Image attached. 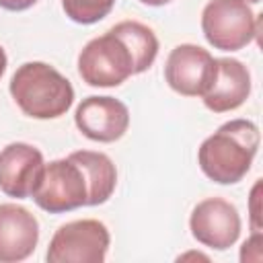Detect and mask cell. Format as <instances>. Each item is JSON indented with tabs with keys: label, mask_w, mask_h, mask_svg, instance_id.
Here are the masks:
<instances>
[{
	"label": "cell",
	"mask_w": 263,
	"mask_h": 263,
	"mask_svg": "<svg viewBox=\"0 0 263 263\" xmlns=\"http://www.w3.org/2000/svg\"><path fill=\"white\" fill-rule=\"evenodd\" d=\"M140 2L146 4V6H164V4H168L173 0H140Z\"/></svg>",
	"instance_id": "obj_20"
},
{
	"label": "cell",
	"mask_w": 263,
	"mask_h": 263,
	"mask_svg": "<svg viewBox=\"0 0 263 263\" xmlns=\"http://www.w3.org/2000/svg\"><path fill=\"white\" fill-rule=\"evenodd\" d=\"M90 183L80 166L70 154L66 158H58L45 162L41 183L31 199L49 214H64L88 205Z\"/></svg>",
	"instance_id": "obj_5"
},
{
	"label": "cell",
	"mask_w": 263,
	"mask_h": 263,
	"mask_svg": "<svg viewBox=\"0 0 263 263\" xmlns=\"http://www.w3.org/2000/svg\"><path fill=\"white\" fill-rule=\"evenodd\" d=\"M76 162H80V166L84 168L88 183H90V197H88V205H101L105 203L117 185V168L113 164V160L103 154V152H95V150H76L70 154Z\"/></svg>",
	"instance_id": "obj_13"
},
{
	"label": "cell",
	"mask_w": 263,
	"mask_h": 263,
	"mask_svg": "<svg viewBox=\"0 0 263 263\" xmlns=\"http://www.w3.org/2000/svg\"><path fill=\"white\" fill-rule=\"evenodd\" d=\"M6 64H8V60H6V51H4V47L0 45V78H2L4 72H6Z\"/></svg>",
	"instance_id": "obj_19"
},
{
	"label": "cell",
	"mask_w": 263,
	"mask_h": 263,
	"mask_svg": "<svg viewBox=\"0 0 263 263\" xmlns=\"http://www.w3.org/2000/svg\"><path fill=\"white\" fill-rule=\"evenodd\" d=\"M259 193H261V179H257V183L253 185V191H251V226H253V232H259L261 230V205H259V201H261V197H259Z\"/></svg>",
	"instance_id": "obj_17"
},
{
	"label": "cell",
	"mask_w": 263,
	"mask_h": 263,
	"mask_svg": "<svg viewBox=\"0 0 263 263\" xmlns=\"http://www.w3.org/2000/svg\"><path fill=\"white\" fill-rule=\"evenodd\" d=\"M10 95L33 119H58L74 103V86L45 62H25L10 78Z\"/></svg>",
	"instance_id": "obj_2"
},
{
	"label": "cell",
	"mask_w": 263,
	"mask_h": 263,
	"mask_svg": "<svg viewBox=\"0 0 263 263\" xmlns=\"http://www.w3.org/2000/svg\"><path fill=\"white\" fill-rule=\"evenodd\" d=\"M39 242L37 218L18 203H0V263H18Z\"/></svg>",
	"instance_id": "obj_11"
},
{
	"label": "cell",
	"mask_w": 263,
	"mask_h": 263,
	"mask_svg": "<svg viewBox=\"0 0 263 263\" xmlns=\"http://www.w3.org/2000/svg\"><path fill=\"white\" fill-rule=\"evenodd\" d=\"M111 29L115 33H119L125 39V43L129 45L134 60H136V74L146 72L158 55V39H156L154 31L148 25L138 23V21H121V23L113 25Z\"/></svg>",
	"instance_id": "obj_14"
},
{
	"label": "cell",
	"mask_w": 263,
	"mask_h": 263,
	"mask_svg": "<svg viewBox=\"0 0 263 263\" xmlns=\"http://www.w3.org/2000/svg\"><path fill=\"white\" fill-rule=\"evenodd\" d=\"M45 160L39 148L27 142H12L0 150V191L8 197H31L43 177Z\"/></svg>",
	"instance_id": "obj_9"
},
{
	"label": "cell",
	"mask_w": 263,
	"mask_h": 263,
	"mask_svg": "<svg viewBox=\"0 0 263 263\" xmlns=\"http://www.w3.org/2000/svg\"><path fill=\"white\" fill-rule=\"evenodd\" d=\"M117 0H62L66 16L78 25H92L103 21Z\"/></svg>",
	"instance_id": "obj_15"
},
{
	"label": "cell",
	"mask_w": 263,
	"mask_h": 263,
	"mask_svg": "<svg viewBox=\"0 0 263 263\" xmlns=\"http://www.w3.org/2000/svg\"><path fill=\"white\" fill-rule=\"evenodd\" d=\"M109 245L111 234L103 222L72 220L53 232L45 259L49 263H103Z\"/></svg>",
	"instance_id": "obj_6"
},
{
	"label": "cell",
	"mask_w": 263,
	"mask_h": 263,
	"mask_svg": "<svg viewBox=\"0 0 263 263\" xmlns=\"http://www.w3.org/2000/svg\"><path fill=\"white\" fill-rule=\"evenodd\" d=\"M263 232H253L249 236V240H245L242 249H240V261L247 263V261H255L259 263L263 259Z\"/></svg>",
	"instance_id": "obj_16"
},
{
	"label": "cell",
	"mask_w": 263,
	"mask_h": 263,
	"mask_svg": "<svg viewBox=\"0 0 263 263\" xmlns=\"http://www.w3.org/2000/svg\"><path fill=\"white\" fill-rule=\"evenodd\" d=\"M214 74L216 58L195 43H181L173 47L164 64V80L183 97H203Z\"/></svg>",
	"instance_id": "obj_7"
},
{
	"label": "cell",
	"mask_w": 263,
	"mask_h": 263,
	"mask_svg": "<svg viewBox=\"0 0 263 263\" xmlns=\"http://www.w3.org/2000/svg\"><path fill=\"white\" fill-rule=\"evenodd\" d=\"M201 31L220 51H238L259 33V18L245 0H210L201 10Z\"/></svg>",
	"instance_id": "obj_4"
},
{
	"label": "cell",
	"mask_w": 263,
	"mask_h": 263,
	"mask_svg": "<svg viewBox=\"0 0 263 263\" xmlns=\"http://www.w3.org/2000/svg\"><path fill=\"white\" fill-rule=\"evenodd\" d=\"M259 142V127L251 119H230L201 142L199 168L214 183L234 185L251 171Z\"/></svg>",
	"instance_id": "obj_1"
},
{
	"label": "cell",
	"mask_w": 263,
	"mask_h": 263,
	"mask_svg": "<svg viewBox=\"0 0 263 263\" xmlns=\"http://www.w3.org/2000/svg\"><path fill=\"white\" fill-rule=\"evenodd\" d=\"M74 123L80 134L92 142L109 144L129 127V109L115 97H86L80 101L74 113Z\"/></svg>",
	"instance_id": "obj_10"
},
{
	"label": "cell",
	"mask_w": 263,
	"mask_h": 263,
	"mask_svg": "<svg viewBox=\"0 0 263 263\" xmlns=\"http://www.w3.org/2000/svg\"><path fill=\"white\" fill-rule=\"evenodd\" d=\"M245 2H247V4H259L261 0H245Z\"/></svg>",
	"instance_id": "obj_21"
},
{
	"label": "cell",
	"mask_w": 263,
	"mask_h": 263,
	"mask_svg": "<svg viewBox=\"0 0 263 263\" xmlns=\"http://www.w3.org/2000/svg\"><path fill=\"white\" fill-rule=\"evenodd\" d=\"M78 74L88 86L111 88L136 74V60L125 39L109 29L82 47L78 53Z\"/></svg>",
	"instance_id": "obj_3"
},
{
	"label": "cell",
	"mask_w": 263,
	"mask_h": 263,
	"mask_svg": "<svg viewBox=\"0 0 263 263\" xmlns=\"http://www.w3.org/2000/svg\"><path fill=\"white\" fill-rule=\"evenodd\" d=\"M251 95L249 68L234 58H216V74L201 97L203 105L214 113H226L238 109Z\"/></svg>",
	"instance_id": "obj_12"
},
{
	"label": "cell",
	"mask_w": 263,
	"mask_h": 263,
	"mask_svg": "<svg viewBox=\"0 0 263 263\" xmlns=\"http://www.w3.org/2000/svg\"><path fill=\"white\" fill-rule=\"evenodd\" d=\"M189 228L193 238L203 247L226 251L240 236V216L228 199L208 197L193 208Z\"/></svg>",
	"instance_id": "obj_8"
},
{
	"label": "cell",
	"mask_w": 263,
	"mask_h": 263,
	"mask_svg": "<svg viewBox=\"0 0 263 263\" xmlns=\"http://www.w3.org/2000/svg\"><path fill=\"white\" fill-rule=\"evenodd\" d=\"M35 2H37V0H0V8L12 10V12H21V10L31 8Z\"/></svg>",
	"instance_id": "obj_18"
}]
</instances>
